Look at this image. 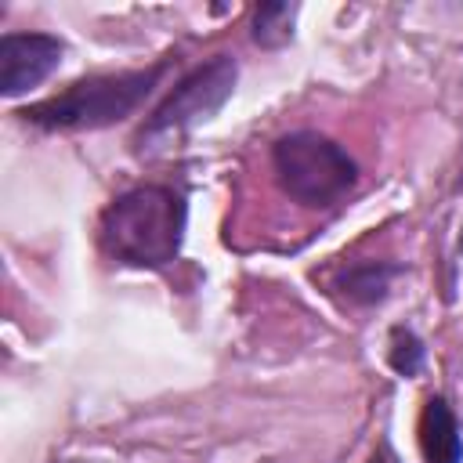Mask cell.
Segmentation results:
<instances>
[{
    "instance_id": "3957f363",
    "label": "cell",
    "mask_w": 463,
    "mask_h": 463,
    "mask_svg": "<svg viewBox=\"0 0 463 463\" xmlns=\"http://www.w3.org/2000/svg\"><path fill=\"white\" fill-rule=\"evenodd\" d=\"M271 166L289 199L300 206H329L358 181L354 159L318 130H293L271 145Z\"/></svg>"
},
{
    "instance_id": "7a4b0ae2",
    "label": "cell",
    "mask_w": 463,
    "mask_h": 463,
    "mask_svg": "<svg viewBox=\"0 0 463 463\" xmlns=\"http://www.w3.org/2000/svg\"><path fill=\"white\" fill-rule=\"evenodd\" d=\"M163 72H166V61H159L152 69H134V72L87 76V80L69 83L61 94L22 109L18 116L25 123H33V127H43V130H98V127H112V123L127 119L130 112H137V105L156 90Z\"/></svg>"
},
{
    "instance_id": "30bf717a",
    "label": "cell",
    "mask_w": 463,
    "mask_h": 463,
    "mask_svg": "<svg viewBox=\"0 0 463 463\" xmlns=\"http://www.w3.org/2000/svg\"><path fill=\"white\" fill-rule=\"evenodd\" d=\"M76 463H83V459H76Z\"/></svg>"
},
{
    "instance_id": "ba28073f",
    "label": "cell",
    "mask_w": 463,
    "mask_h": 463,
    "mask_svg": "<svg viewBox=\"0 0 463 463\" xmlns=\"http://www.w3.org/2000/svg\"><path fill=\"white\" fill-rule=\"evenodd\" d=\"M297 4H260L253 11V43L275 51V47H286L293 40V22H297Z\"/></svg>"
},
{
    "instance_id": "8992f818",
    "label": "cell",
    "mask_w": 463,
    "mask_h": 463,
    "mask_svg": "<svg viewBox=\"0 0 463 463\" xmlns=\"http://www.w3.org/2000/svg\"><path fill=\"white\" fill-rule=\"evenodd\" d=\"M420 452L427 463H463V434L445 398H427L420 412Z\"/></svg>"
},
{
    "instance_id": "6da1fadb",
    "label": "cell",
    "mask_w": 463,
    "mask_h": 463,
    "mask_svg": "<svg viewBox=\"0 0 463 463\" xmlns=\"http://www.w3.org/2000/svg\"><path fill=\"white\" fill-rule=\"evenodd\" d=\"M188 206L184 195L170 184H137L116 195L101 221V250L130 268H166L184 242Z\"/></svg>"
},
{
    "instance_id": "52a82bcc",
    "label": "cell",
    "mask_w": 463,
    "mask_h": 463,
    "mask_svg": "<svg viewBox=\"0 0 463 463\" xmlns=\"http://www.w3.org/2000/svg\"><path fill=\"white\" fill-rule=\"evenodd\" d=\"M402 268L398 264H383V260H362V264H351L336 275V289H344L347 300L354 304H376L387 297L394 275Z\"/></svg>"
},
{
    "instance_id": "277c9868",
    "label": "cell",
    "mask_w": 463,
    "mask_h": 463,
    "mask_svg": "<svg viewBox=\"0 0 463 463\" xmlns=\"http://www.w3.org/2000/svg\"><path fill=\"white\" fill-rule=\"evenodd\" d=\"M235 80H239V65H235V58H228V54H213L206 65L192 69V72L152 109V116L145 119V127H141V134H137V148H141V152H145V148H156L159 141L177 137V134H184V130H192V127L213 119V116L224 109V101L232 98Z\"/></svg>"
},
{
    "instance_id": "9c48e42d",
    "label": "cell",
    "mask_w": 463,
    "mask_h": 463,
    "mask_svg": "<svg viewBox=\"0 0 463 463\" xmlns=\"http://www.w3.org/2000/svg\"><path fill=\"white\" fill-rule=\"evenodd\" d=\"M423 344H420V336L412 333V329H391V351H387V362H391V369L398 373V376H416L420 373V365H423Z\"/></svg>"
},
{
    "instance_id": "5b68a950",
    "label": "cell",
    "mask_w": 463,
    "mask_h": 463,
    "mask_svg": "<svg viewBox=\"0 0 463 463\" xmlns=\"http://www.w3.org/2000/svg\"><path fill=\"white\" fill-rule=\"evenodd\" d=\"M65 54V43L51 33H4L0 36V94L18 98L43 83Z\"/></svg>"
}]
</instances>
